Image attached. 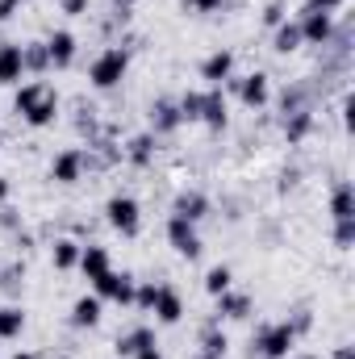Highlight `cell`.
Listing matches in <instances>:
<instances>
[{
  "instance_id": "obj_1",
  "label": "cell",
  "mask_w": 355,
  "mask_h": 359,
  "mask_svg": "<svg viewBox=\"0 0 355 359\" xmlns=\"http://www.w3.org/2000/svg\"><path fill=\"white\" fill-rule=\"evenodd\" d=\"M13 104H17V113L29 126H51L55 113H59V96H55V88H46V84H25V88L17 92Z\"/></svg>"
},
{
  "instance_id": "obj_2",
  "label": "cell",
  "mask_w": 355,
  "mask_h": 359,
  "mask_svg": "<svg viewBox=\"0 0 355 359\" xmlns=\"http://www.w3.org/2000/svg\"><path fill=\"white\" fill-rule=\"evenodd\" d=\"M126 67H130V55H126L121 46H109V50L92 63V84H96V88H113V84H121Z\"/></svg>"
},
{
  "instance_id": "obj_3",
  "label": "cell",
  "mask_w": 355,
  "mask_h": 359,
  "mask_svg": "<svg viewBox=\"0 0 355 359\" xmlns=\"http://www.w3.org/2000/svg\"><path fill=\"white\" fill-rule=\"evenodd\" d=\"M105 213H109V226H113L117 234H126V238H134L138 226H142V213H138V201H134V196H113V201L105 205Z\"/></svg>"
},
{
  "instance_id": "obj_4",
  "label": "cell",
  "mask_w": 355,
  "mask_h": 359,
  "mask_svg": "<svg viewBox=\"0 0 355 359\" xmlns=\"http://www.w3.org/2000/svg\"><path fill=\"white\" fill-rule=\"evenodd\" d=\"M293 343H297V330H293L288 322L267 326V330H260V339H255L260 355H267V359H288L293 355Z\"/></svg>"
},
{
  "instance_id": "obj_5",
  "label": "cell",
  "mask_w": 355,
  "mask_h": 359,
  "mask_svg": "<svg viewBox=\"0 0 355 359\" xmlns=\"http://www.w3.org/2000/svg\"><path fill=\"white\" fill-rule=\"evenodd\" d=\"M92 284H96L100 297H109V301H117V305H134V276L109 268L100 280H92Z\"/></svg>"
},
{
  "instance_id": "obj_6",
  "label": "cell",
  "mask_w": 355,
  "mask_h": 359,
  "mask_svg": "<svg viewBox=\"0 0 355 359\" xmlns=\"http://www.w3.org/2000/svg\"><path fill=\"white\" fill-rule=\"evenodd\" d=\"M168 238H172V247H176L180 255H188V259H196V255H201L196 222H184V217H172V222H168Z\"/></svg>"
},
{
  "instance_id": "obj_7",
  "label": "cell",
  "mask_w": 355,
  "mask_h": 359,
  "mask_svg": "<svg viewBox=\"0 0 355 359\" xmlns=\"http://www.w3.org/2000/svg\"><path fill=\"white\" fill-rule=\"evenodd\" d=\"M42 46H46V59H51V67H72V59H76V38H72L67 29L51 34Z\"/></svg>"
},
{
  "instance_id": "obj_8",
  "label": "cell",
  "mask_w": 355,
  "mask_h": 359,
  "mask_svg": "<svg viewBox=\"0 0 355 359\" xmlns=\"http://www.w3.org/2000/svg\"><path fill=\"white\" fill-rule=\"evenodd\" d=\"M330 34H335V25H330V13H309L305 8V17H301V42H330Z\"/></svg>"
},
{
  "instance_id": "obj_9",
  "label": "cell",
  "mask_w": 355,
  "mask_h": 359,
  "mask_svg": "<svg viewBox=\"0 0 355 359\" xmlns=\"http://www.w3.org/2000/svg\"><path fill=\"white\" fill-rule=\"evenodd\" d=\"M230 72H234V55H230V50H217V55H209V59L201 63V76L209 80V88H222V84L230 80Z\"/></svg>"
},
{
  "instance_id": "obj_10",
  "label": "cell",
  "mask_w": 355,
  "mask_h": 359,
  "mask_svg": "<svg viewBox=\"0 0 355 359\" xmlns=\"http://www.w3.org/2000/svg\"><path fill=\"white\" fill-rule=\"evenodd\" d=\"M201 121H205V126H213V130H222V126H226V96H222V88L201 92Z\"/></svg>"
},
{
  "instance_id": "obj_11",
  "label": "cell",
  "mask_w": 355,
  "mask_h": 359,
  "mask_svg": "<svg viewBox=\"0 0 355 359\" xmlns=\"http://www.w3.org/2000/svg\"><path fill=\"white\" fill-rule=\"evenodd\" d=\"M155 318L163 322V326H172V322H180V313H184V301H180L176 288H159V297H155Z\"/></svg>"
},
{
  "instance_id": "obj_12",
  "label": "cell",
  "mask_w": 355,
  "mask_h": 359,
  "mask_svg": "<svg viewBox=\"0 0 355 359\" xmlns=\"http://www.w3.org/2000/svg\"><path fill=\"white\" fill-rule=\"evenodd\" d=\"M25 76V63H21V46H0V84H17Z\"/></svg>"
},
{
  "instance_id": "obj_13",
  "label": "cell",
  "mask_w": 355,
  "mask_h": 359,
  "mask_svg": "<svg viewBox=\"0 0 355 359\" xmlns=\"http://www.w3.org/2000/svg\"><path fill=\"white\" fill-rule=\"evenodd\" d=\"M151 126H155L159 134L176 130L180 126V104L176 100H155V104H151Z\"/></svg>"
},
{
  "instance_id": "obj_14",
  "label": "cell",
  "mask_w": 355,
  "mask_h": 359,
  "mask_svg": "<svg viewBox=\"0 0 355 359\" xmlns=\"http://www.w3.org/2000/svg\"><path fill=\"white\" fill-rule=\"evenodd\" d=\"M80 168H84V155H80V151H67V155L55 159L51 176L59 180V184H76V180H80Z\"/></svg>"
},
{
  "instance_id": "obj_15",
  "label": "cell",
  "mask_w": 355,
  "mask_h": 359,
  "mask_svg": "<svg viewBox=\"0 0 355 359\" xmlns=\"http://www.w3.org/2000/svg\"><path fill=\"white\" fill-rule=\"evenodd\" d=\"M239 96H243V104H251V109H260V104H267V76H264V72L247 76V80L239 84Z\"/></svg>"
},
{
  "instance_id": "obj_16",
  "label": "cell",
  "mask_w": 355,
  "mask_h": 359,
  "mask_svg": "<svg viewBox=\"0 0 355 359\" xmlns=\"http://www.w3.org/2000/svg\"><path fill=\"white\" fill-rule=\"evenodd\" d=\"M80 268L88 280H100L109 271V251L105 247H80Z\"/></svg>"
},
{
  "instance_id": "obj_17",
  "label": "cell",
  "mask_w": 355,
  "mask_h": 359,
  "mask_svg": "<svg viewBox=\"0 0 355 359\" xmlns=\"http://www.w3.org/2000/svg\"><path fill=\"white\" fill-rule=\"evenodd\" d=\"M147 347H155V334L142 326V330H130V334H121L117 339V355H138V351H147Z\"/></svg>"
},
{
  "instance_id": "obj_18",
  "label": "cell",
  "mask_w": 355,
  "mask_h": 359,
  "mask_svg": "<svg viewBox=\"0 0 355 359\" xmlns=\"http://www.w3.org/2000/svg\"><path fill=\"white\" fill-rule=\"evenodd\" d=\"M205 209H209V201H205L201 192H184V196H176V217H184V222H201Z\"/></svg>"
},
{
  "instance_id": "obj_19",
  "label": "cell",
  "mask_w": 355,
  "mask_h": 359,
  "mask_svg": "<svg viewBox=\"0 0 355 359\" xmlns=\"http://www.w3.org/2000/svg\"><path fill=\"white\" fill-rule=\"evenodd\" d=\"M330 213H335V222H355V192H351V184H339V192H335V201H330Z\"/></svg>"
},
{
  "instance_id": "obj_20",
  "label": "cell",
  "mask_w": 355,
  "mask_h": 359,
  "mask_svg": "<svg viewBox=\"0 0 355 359\" xmlns=\"http://www.w3.org/2000/svg\"><path fill=\"white\" fill-rule=\"evenodd\" d=\"M297 46H301V25L297 21H280L276 25V50L280 55H293Z\"/></svg>"
},
{
  "instance_id": "obj_21",
  "label": "cell",
  "mask_w": 355,
  "mask_h": 359,
  "mask_svg": "<svg viewBox=\"0 0 355 359\" xmlns=\"http://www.w3.org/2000/svg\"><path fill=\"white\" fill-rule=\"evenodd\" d=\"M217 313H222V318H247V313H251V301L226 288V292L217 297Z\"/></svg>"
},
{
  "instance_id": "obj_22",
  "label": "cell",
  "mask_w": 355,
  "mask_h": 359,
  "mask_svg": "<svg viewBox=\"0 0 355 359\" xmlns=\"http://www.w3.org/2000/svg\"><path fill=\"white\" fill-rule=\"evenodd\" d=\"M72 322L76 326H96L100 322V297H80L76 309H72Z\"/></svg>"
},
{
  "instance_id": "obj_23",
  "label": "cell",
  "mask_w": 355,
  "mask_h": 359,
  "mask_svg": "<svg viewBox=\"0 0 355 359\" xmlns=\"http://www.w3.org/2000/svg\"><path fill=\"white\" fill-rule=\"evenodd\" d=\"M21 330H25V313L17 305H4L0 309V339H17Z\"/></svg>"
},
{
  "instance_id": "obj_24",
  "label": "cell",
  "mask_w": 355,
  "mask_h": 359,
  "mask_svg": "<svg viewBox=\"0 0 355 359\" xmlns=\"http://www.w3.org/2000/svg\"><path fill=\"white\" fill-rule=\"evenodd\" d=\"M80 264V243H72V238H59L55 243V268H76Z\"/></svg>"
},
{
  "instance_id": "obj_25",
  "label": "cell",
  "mask_w": 355,
  "mask_h": 359,
  "mask_svg": "<svg viewBox=\"0 0 355 359\" xmlns=\"http://www.w3.org/2000/svg\"><path fill=\"white\" fill-rule=\"evenodd\" d=\"M21 63H25L29 72H46V67H51V59H46V46H42V42H34V46H21Z\"/></svg>"
},
{
  "instance_id": "obj_26",
  "label": "cell",
  "mask_w": 355,
  "mask_h": 359,
  "mask_svg": "<svg viewBox=\"0 0 355 359\" xmlns=\"http://www.w3.org/2000/svg\"><path fill=\"white\" fill-rule=\"evenodd\" d=\"M176 104H180V121H201V92H184Z\"/></svg>"
},
{
  "instance_id": "obj_27",
  "label": "cell",
  "mask_w": 355,
  "mask_h": 359,
  "mask_svg": "<svg viewBox=\"0 0 355 359\" xmlns=\"http://www.w3.org/2000/svg\"><path fill=\"white\" fill-rule=\"evenodd\" d=\"M230 280H234V276H230V268H209V276H205V288H209L213 297H222V292L230 288Z\"/></svg>"
},
{
  "instance_id": "obj_28",
  "label": "cell",
  "mask_w": 355,
  "mask_h": 359,
  "mask_svg": "<svg viewBox=\"0 0 355 359\" xmlns=\"http://www.w3.org/2000/svg\"><path fill=\"white\" fill-rule=\"evenodd\" d=\"M130 159H134V163H147V159H151V138H147V134L130 142Z\"/></svg>"
},
{
  "instance_id": "obj_29",
  "label": "cell",
  "mask_w": 355,
  "mask_h": 359,
  "mask_svg": "<svg viewBox=\"0 0 355 359\" xmlns=\"http://www.w3.org/2000/svg\"><path fill=\"white\" fill-rule=\"evenodd\" d=\"M335 243H339V247H351L355 243V222H339V226H335Z\"/></svg>"
},
{
  "instance_id": "obj_30",
  "label": "cell",
  "mask_w": 355,
  "mask_h": 359,
  "mask_svg": "<svg viewBox=\"0 0 355 359\" xmlns=\"http://www.w3.org/2000/svg\"><path fill=\"white\" fill-rule=\"evenodd\" d=\"M339 4H343V0H309L305 8H309V13H335Z\"/></svg>"
},
{
  "instance_id": "obj_31",
  "label": "cell",
  "mask_w": 355,
  "mask_h": 359,
  "mask_svg": "<svg viewBox=\"0 0 355 359\" xmlns=\"http://www.w3.org/2000/svg\"><path fill=\"white\" fill-rule=\"evenodd\" d=\"M264 21H267V25H280V21H284V4H267Z\"/></svg>"
},
{
  "instance_id": "obj_32",
  "label": "cell",
  "mask_w": 355,
  "mask_h": 359,
  "mask_svg": "<svg viewBox=\"0 0 355 359\" xmlns=\"http://www.w3.org/2000/svg\"><path fill=\"white\" fill-rule=\"evenodd\" d=\"M63 13L80 17V13H88V0H63Z\"/></svg>"
},
{
  "instance_id": "obj_33",
  "label": "cell",
  "mask_w": 355,
  "mask_h": 359,
  "mask_svg": "<svg viewBox=\"0 0 355 359\" xmlns=\"http://www.w3.org/2000/svg\"><path fill=\"white\" fill-rule=\"evenodd\" d=\"M222 4H226V0H192L196 13H213V8H222Z\"/></svg>"
},
{
  "instance_id": "obj_34",
  "label": "cell",
  "mask_w": 355,
  "mask_h": 359,
  "mask_svg": "<svg viewBox=\"0 0 355 359\" xmlns=\"http://www.w3.org/2000/svg\"><path fill=\"white\" fill-rule=\"evenodd\" d=\"M17 4H21V0H0V21H4V17H8V13L17 8Z\"/></svg>"
},
{
  "instance_id": "obj_35",
  "label": "cell",
  "mask_w": 355,
  "mask_h": 359,
  "mask_svg": "<svg viewBox=\"0 0 355 359\" xmlns=\"http://www.w3.org/2000/svg\"><path fill=\"white\" fill-rule=\"evenodd\" d=\"M134 359H163V355H159V347H147V351H138Z\"/></svg>"
},
{
  "instance_id": "obj_36",
  "label": "cell",
  "mask_w": 355,
  "mask_h": 359,
  "mask_svg": "<svg viewBox=\"0 0 355 359\" xmlns=\"http://www.w3.org/2000/svg\"><path fill=\"white\" fill-rule=\"evenodd\" d=\"M335 359H355V351H351V347H339V351H335Z\"/></svg>"
},
{
  "instance_id": "obj_37",
  "label": "cell",
  "mask_w": 355,
  "mask_h": 359,
  "mask_svg": "<svg viewBox=\"0 0 355 359\" xmlns=\"http://www.w3.org/2000/svg\"><path fill=\"white\" fill-rule=\"evenodd\" d=\"M4 196H8V180H0V201H4Z\"/></svg>"
},
{
  "instance_id": "obj_38",
  "label": "cell",
  "mask_w": 355,
  "mask_h": 359,
  "mask_svg": "<svg viewBox=\"0 0 355 359\" xmlns=\"http://www.w3.org/2000/svg\"><path fill=\"white\" fill-rule=\"evenodd\" d=\"M113 4H121V8H130V4H138V0H113Z\"/></svg>"
},
{
  "instance_id": "obj_39",
  "label": "cell",
  "mask_w": 355,
  "mask_h": 359,
  "mask_svg": "<svg viewBox=\"0 0 355 359\" xmlns=\"http://www.w3.org/2000/svg\"><path fill=\"white\" fill-rule=\"evenodd\" d=\"M13 359H34V355H25V351H17V355H13Z\"/></svg>"
}]
</instances>
